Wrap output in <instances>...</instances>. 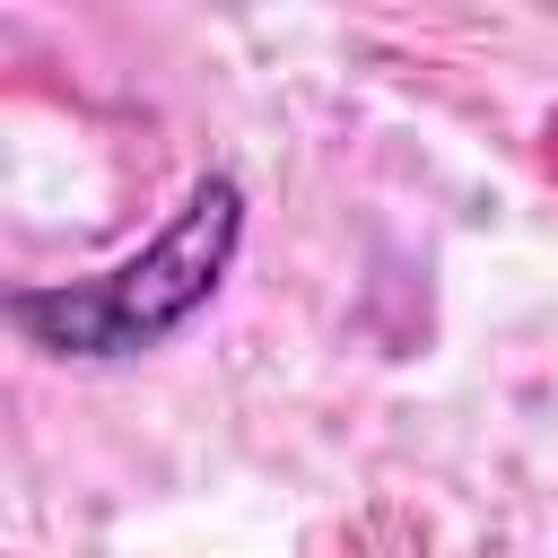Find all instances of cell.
I'll use <instances>...</instances> for the list:
<instances>
[{
    "instance_id": "1",
    "label": "cell",
    "mask_w": 558,
    "mask_h": 558,
    "mask_svg": "<svg viewBox=\"0 0 558 558\" xmlns=\"http://www.w3.org/2000/svg\"><path fill=\"white\" fill-rule=\"evenodd\" d=\"M235 253H244V183L201 174L140 253L78 270V279L9 288V323L26 349H44L61 366H122V357H148L174 331H192L218 305Z\"/></svg>"
}]
</instances>
